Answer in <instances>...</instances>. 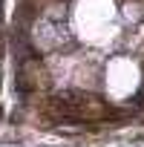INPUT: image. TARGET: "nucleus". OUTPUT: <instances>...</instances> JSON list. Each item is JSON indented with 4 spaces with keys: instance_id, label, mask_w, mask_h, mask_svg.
I'll use <instances>...</instances> for the list:
<instances>
[{
    "instance_id": "obj_1",
    "label": "nucleus",
    "mask_w": 144,
    "mask_h": 147,
    "mask_svg": "<svg viewBox=\"0 0 144 147\" xmlns=\"http://www.w3.org/2000/svg\"><path fill=\"white\" fill-rule=\"evenodd\" d=\"M133 107H144V90H141V92L133 98Z\"/></svg>"
},
{
    "instance_id": "obj_2",
    "label": "nucleus",
    "mask_w": 144,
    "mask_h": 147,
    "mask_svg": "<svg viewBox=\"0 0 144 147\" xmlns=\"http://www.w3.org/2000/svg\"><path fill=\"white\" fill-rule=\"evenodd\" d=\"M138 141H144V136H138Z\"/></svg>"
}]
</instances>
